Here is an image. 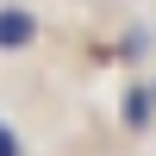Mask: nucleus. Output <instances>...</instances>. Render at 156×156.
I'll return each mask as SVG.
<instances>
[{
	"instance_id": "obj_1",
	"label": "nucleus",
	"mask_w": 156,
	"mask_h": 156,
	"mask_svg": "<svg viewBox=\"0 0 156 156\" xmlns=\"http://www.w3.org/2000/svg\"><path fill=\"white\" fill-rule=\"evenodd\" d=\"M37 37V19L25 6H0V50H25Z\"/></svg>"
},
{
	"instance_id": "obj_2",
	"label": "nucleus",
	"mask_w": 156,
	"mask_h": 156,
	"mask_svg": "<svg viewBox=\"0 0 156 156\" xmlns=\"http://www.w3.org/2000/svg\"><path fill=\"white\" fill-rule=\"evenodd\" d=\"M150 112H156V87H131V94H125V125H131V131H144Z\"/></svg>"
},
{
	"instance_id": "obj_3",
	"label": "nucleus",
	"mask_w": 156,
	"mask_h": 156,
	"mask_svg": "<svg viewBox=\"0 0 156 156\" xmlns=\"http://www.w3.org/2000/svg\"><path fill=\"white\" fill-rule=\"evenodd\" d=\"M0 156H19V137H12L6 125H0Z\"/></svg>"
}]
</instances>
